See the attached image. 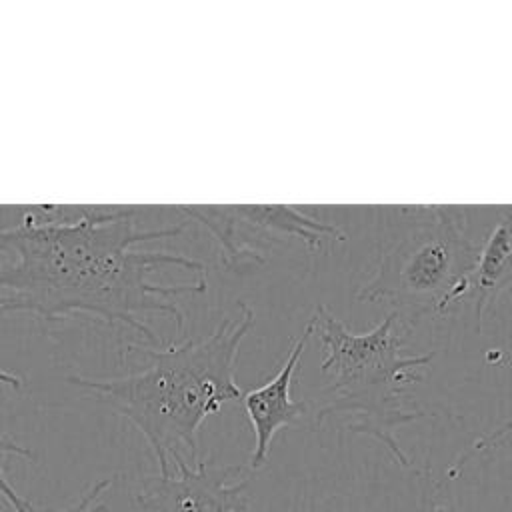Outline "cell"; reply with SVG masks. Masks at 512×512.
Segmentation results:
<instances>
[{
    "mask_svg": "<svg viewBox=\"0 0 512 512\" xmlns=\"http://www.w3.org/2000/svg\"><path fill=\"white\" fill-rule=\"evenodd\" d=\"M134 214V206L42 204L30 208L20 224L0 228V316L32 314L54 322L82 312L162 344L138 314L162 312L180 330L184 314L170 298L202 294L206 282L166 286L152 276L162 266L204 276V264L182 254L136 250L146 240L182 232V226L138 228Z\"/></svg>",
    "mask_w": 512,
    "mask_h": 512,
    "instance_id": "cell-1",
    "label": "cell"
},
{
    "mask_svg": "<svg viewBox=\"0 0 512 512\" xmlns=\"http://www.w3.org/2000/svg\"><path fill=\"white\" fill-rule=\"evenodd\" d=\"M254 326V310L238 302L236 316H224L210 336L168 344L164 350L140 348L148 366L118 378L68 376L114 412L124 416L146 438L160 474L172 472L176 460L198 458V430L218 414L222 404L242 400L234 380L242 340Z\"/></svg>",
    "mask_w": 512,
    "mask_h": 512,
    "instance_id": "cell-2",
    "label": "cell"
},
{
    "mask_svg": "<svg viewBox=\"0 0 512 512\" xmlns=\"http://www.w3.org/2000/svg\"><path fill=\"white\" fill-rule=\"evenodd\" d=\"M312 322L324 348L320 370L332 376L328 386L332 400L318 410L316 422L334 414H352L356 420L348 430L376 438L398 464L408 466L394 428L420 418L422 412L408 408L402 392L422 380L418 370L432 362L434 352L402 354L394 312L362 334L350 332L324 304L316 306Z\"/></svg>",
    "mask_w": 512,
    "mask_h": 512,
    "instance_id": "cell-3",
    "label": "cell"
},
{
    "mask_svg": "<svg viewBox=\"0 0 512 512\" xmlns=\"http://www.w3.org/2000/svg\"><path fill=\"white\" fill-rule=\"evenodd\" d=\"M478 250L456 206H428V218L392 244L376 272L356 290L360 302H390L404 332L430 312L464 300Z\"/></svg>",
    "mask_w": 512,
    "mask_h": 512,
    "instance_id": "cell-4",
    "label": "cell"
},
{
    "mask_svg": "<svg viewBox=\"0 0 512 512\" xmlns=\"http://www.w3.org/2000/svg\"><path fill=\"white\" fill-rule=\"evenodd\" d=\"M188 218L200 222L220 246L226 268L264 262L280 238H298L310 252L322 246L326 236L344 240L338 226L322 222L290 204H246V206H174Z\"/></svg>",
    "mask_w": 512,
    "mask_h": 512,
    "instance_id": "cell-5",
    "label": "cell"
},
{
    "mask_svg": "<svg viewBox=\"0 0 512 512\" xmlns=\"http://www.w3.org/2000/svg\"><path fill=\"white\" fill-rule=\"evenodd\" d=\"M244 466H216L204 460H176L168 474L144 476L134 496L140 512H246L250 478L230 482Z\"/></svg>",
    "mask_w": 512,
    "mask_h": 512,
    "instance_id": "cell-6",
    "label": "cell"
},
{
    "mask_svg": "<svg viewBox=\"0 0 512 512\" xmlns=\"http://www.w3.org/2000/svg\"><path fill=\"white\" fill-rule=\"evenodd\" d=\"M314 334V322L308 320L304 332L292 342L288 356L282 368L270 378L266 384L252 388L242 394L244 412L254 430V450L250 456V470H260L268 462V452L274 436L300 420L306 412V404L302 400H294L290 396L292 380L298 370L302 352L308 344V338Z\"/></svg>",
    "mask_w": 512,
    "mask_h": 512,
    "instance_id": "cell-7",
    "label": "cell"
},
{
    "mask_svg": "<svg viewBox=\"0 0 512 512\" xmlns=\"http://www.w3.org/2000/svg\"><path fill=\"white\" fill-rule=\"evenodd\" d=\"M512 286V208L504 212L498 224L478 250V260L468 276L464 298L472 300L476 318H482L484 308L494 302L500 292Z\"/></svg>",
    "mask_w": 512,
    "mask_h": 512,
    "instance_id": "cell-8",
    "label": "cell"
},
{
    "mask_svg": "<svg viewBox=\"0 0 512 512\" xmlns=\"http://www.w3.org/2000/svg\"><path fill=\"white\" fill-rule=\"evenodd\" d=\"M12 456L26 458V460H36V456L30 448L18 444L10 434H6L0 428V496L6 502V506H10L12 512H40L28 498L18 494V490L8 480V460Z\"/></svg>",
    "mask_w": 512,
    "mask_h": 512,
    "instance_id": "cell-9",
    "label": "cell"
},
{
    "mask_svg": "<svg viewBox=\"0 0 512 512\" xmlns=\"http://www.w3.org/2000/svg\"><path fill=\"white\" fill-rule=\"evenodd\" d=\"M110 484H112V478L96 480L80 494V498L74 504L58 512H108V506L100 500V496L110 488Z\"/></svg>",
    "mask_w": 512,
    "mask_h": 512,
    "instance_id": "cell-10",
    "label": "cell"
},
{
    "mask_svg": "<svg viewBox=\"0 0 512 512\" xmlns=\"http://www.w3.org/2000/svg\"><path fill=\"white\" fill-rule=\"evenodd\" d=\"M508 432H512V420H508L504 426H500V428H498V430H494L492 434H488V436L480 438L478 442H474L472 452H478V450H484V448H488V446L496 444V442H498L500 438H504Z\"/></svg>",
    "mask_w": 512,
    "mask_h": 512,
    "instance_id": "cell-11",
    "label": "cell"
},
{
    "mask_svg": "<svg viewBox=\"0 0 512 512\" xmlns=\"http://www.w3.org/2000/svg\"><path fill=\"white\" fill-rule=\"evenodd\" d=\"M0 384H6V386H12L14 390H20L22 388V378L4 370V368H0Z\"/></svg>",
    "mask_w": 512,
    "mask_h": 512,
    "instance_id": "cell-12",
    "label": "cell"
}]
</instances>
